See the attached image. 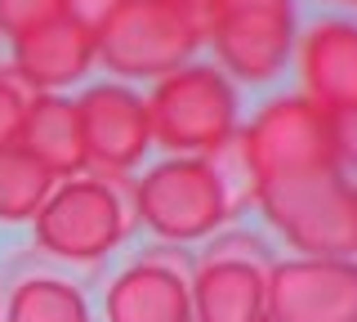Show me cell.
Returning <instances> with one entry per match:
<instances>
[{"label": "cell", "mask_w": 357, "mask_h": 322, "mask_svg": "<svg viewBox=\"0 0 357 322\" xmlns=\"http://www.w3.org/2000/svg\"><path fill=\"white\" fill-rule=\"evenodd\" d=\"M148 126L152 143L170 157H215L241 130L237 85L215 63H183L148 90Z\"/></svg>", "instance_id": "1"}, {"label": "cell", "mask_w": 357, "mask_h": 322, "mask_svg": "<svg viewBox=\"0 0 357 322\" xmlns=\"http://www.w3.org/2000/svg\"><path fill=\"white\" fill-rule=\"evenodd\" d=\"M232 152L245 166L259 188L299 180V175H317V170H340L335 161V139H331V117L317 103H308L304 94H277L255 112L232 139Z\"/></svg>", "instance_id": "2"}, {"label": "cell", "mask_w": 357, "mask_h": 322, "mask_svg": "<svg viewBox=\"0 0 357 322\" xmlns=\"http://www.w3.org/2000/svg\"><path fill=\"white\" fill-rule=\"evenodd\" d=\"M130 210L161 242H201L237 219L223 175L210 157H165L130 184Z\"/></svg>", "instance_id": "3"}, {"label": "cell", "mask_w": 357, "mask_h": 322, "mask_svg": "<svg viewBox=\"0 0 357 322\" xmlns=\"http://www.w3.org/2000/svg\"><path fill=\"white\" fill-rule=\"evenodd\" d=\"M255 206L299 255L357 260V184L344 170H317L259 188Z\"/></svg>", "instance_id": "4"}, {"label": "cell", "mask_w": 357, "mask_h": 322, "mask_svg": "<svg viewBox=\"0 0 357 322\" xmlns=\"http://www.w3.org/2000/svg\"><path fill=\"white\" fill-rule=\"evenodd\" d=\"M206 45V27L170 0H121L94 31V54L121 81H161L192 63Z\"/></svg>", "instance_id": "5"}, {"label": "cell", "mask_w": 357, "mask_h": 322, "mask_svg": "<svg viewBox=\"0 0 357 322\" xmlns=\"http://www.w3.org/2000/svg\"><path fill=\"white\" fill-rule=\"evenodd\" d=\"M36 247L59 255L72 264H94L107 251L126 242L134 224L130 193L121 180H103V175H76V180H59L54 193L45 197L36 210Z\"/></svg>", "instance_id": "6"}, {"label": "cell", "mask_w": 357, "mask_h": 322, "mask_svg": "<svg viewBox=\"0 0 357 322\" xmlns=\"http://www.w3.org/2000/svg\"><path fill=\"white\" fill-rule=\"evenodd\" d=\"M206 41L215 50V68L232 85H268L295 59V0H223Z\"/></svg>", "instance_id": "7"}, {"label": "cell", "mask_w": 357, "mask_h": 322, "mask_svg": "<svg viewBox=\"0 0 357 322\" xmlns=\"http://www.w3.org/2000/svg\"><path fill=\"white\" fill-rule=\"evenodd\" d=\"M76 117H81V135H85V161L94 175L126 180L134 166L148 157L152 148L148 103L126 81H98L81 90Z\"/></svg>", "instance_id": "8"}, {"label": "cell", "mask_w": 357, "mask_h": 322, "mask_svg": "<svg viewBox=\"0 0 357 322\" xmlns=\"http://www.w3.org/2000/svg\"><path fill=\"white\" fill-rule=\"evenodd\" d=\"M264 305L277 322H357V260L295 255L268 264Z\"/></svg>", "instance_id": "9"}, {"label": "cell", "mask_w": 357, "mask_h": 322, "mask_svg": "<svg viewBox=\"0 0 357 322\" xmlns=\"http://www.w3.org/2000/svg\"><path fill=\"white\" fill-rule=\"evenodd\" d=\"M299 94L317 103L326 117L357 108V18L321 14L295 41Z\"/></svg>", "instance_id": "10"}, {"label": "cell", "mask_w": 357, "mask_h": 322, "mask_svg": "<svg viewBox=\"0 0 357 322\" xmlns=\"http://www.w3.org/2000/svg\"><path fill=\"white\" fill-rule=\"evenodd\" d=\"M14 45V81L22 90L36 94H59L67 85H76L81 76L98 63L94 54V31L72 23V18H54V23H40L31 31H22Z\"/></svg>", "instance_id": "11"}, {"label": "cell", "mask_w": 357, "mask_h": 322, "mask_svg": "<svg viewBox=\"0 0 357 322\" xmlns=\"http://www.w3.org/2000/svg\"><path fill=\"white\" fill-rule=\"evenodd\" d=\"M174 255H143L107 286V322H192L188 277Z\"/></svg>", "instance_id": "12"}, {"label": "cell", "mask_w": 357, "mask_h": 322, "mask_svg": "<svg viewBox=\"0 0 357 322\" xmlns=\"http://www.w3.org/2000/svg\"><path fill=\"white\" fill-rule=\"evenodd\" d=\"M18 148L27 152L31 161H40L54 180L89 175L85 135H81V117H76V98H67V94H27Z\"/></svg>", "instance_id": "13"}, {"label": "cell", "mask_w": 357, "mask_h": 322, "mask_svg": "<svg viewBox=\"0 0 357 322\" xmlns=\"http://www.w3.org/2000/svg\"><path fill=\"white\" fill-rule=\"evenodd\" d=\"M264 264L250 260H219L206 255L197 264V277L188 282L192 322H259L264 305Z\"/></svg>", "instance_id": "14"}, {"label": "cell", "mask_w": 357, "mask_h": 322, "mask_svg": "<svg viewBox=\"0 0 357 322\" xmlns=\"http://www.w3.org/2000/svg\"><path fill=\"white\" fill-rule=\"evenodd\" d=\"M5 322H89V305L63 277H22L9 291Z\"/></svg>", "instance_id": "15"}, {"label": "cell", "mask_w": 357, "mask_h": 322, "mask_svg": "<svg viewBox=\"0 0 357 322\" xmlns=\"http://www.w3.org/2000/svg\"><path fill=\"white\" fill-rule=\"evenodd\" d=\"M54 184L59 180H54L40 161H31L18 143L5 148L0 152V219H5V224H27V219H36L45 197L54 193Z\"/></svg>", "instance_id": "16"}, {"label": "cell", "mask_w": 357, "mask_h": 322, "mask_svg": "<svg viewBox=\"0 0 357 322\" xmlns=\"http://www.w3.org/2000/svg\"><path fill=\"white\" fill-rule=\"evenodd\" d=\"M54 18H63V0H0V36L9 41Z\"/></svg>", "instance_id": "17"}, {"label": "cell", "mask_w": 357, "mask_h": 322, "mask_svg": "<svg viewBox=\"0 0 357 322\" xmlns=\"http://www.w3.org/2000/svg\"><path fill=\"white\" fill-rule=\"evenodd\" d=\"M22 112H27V90H22L14 76H5V72H0V152L18 143Z\"/></svg>", "instance_id": "18"}, {"label": "cell", "mask_w": 357, "mask_h": 322, "mask_svg": "<svg viewBox=\"0 0 357 322\" xmlns=\"http://www.w3.org/2000/svg\"><path fill=\"white\" fill-rule=\"evenodd\" d=\"M206 255H219V260H250V264H273V255H268V247L255 233H241V228H228V233H215V242H210Z\"/></svg>", "instance_id": "19"}, {"label": "cell", "mask_w": 357, "mask_h": 322, "mask_svg": "<svg viewBox=\"0 0 357 322\" xmlns=\"http://www.w3.org/2000/svg\"><path fill=\"white\" fill-rule=\"evenodd\" d=\"M331 139H335V161L344 175H357V108L331 117Z\"/></svg>", "instance_id": "20"}, {"label": "cell", "mask_w": 357, "mask_h": 322, "mask_svg": "<svg viewBox=\"0 0 357 322\" xmlns=\"http://www.w3.org/2000/svg\"><path fill=\"white\" fill-rule=\"evenodd\" d=\"M121 0H63V14L72 18V23H81V27H89V31H98L107 23V14L116 9Z\"/></svg>", "instance_id": "21"}, {"label": "cell", "mask_w": 357, "mask_h": 322, "mask_svg": "<svg viewBox=\"0 0 357 322\" xmlns=\"http://www.w3.org/2000/svg\"><path fill=\"white\" fill-rule=\"evenodd\" d=\"M170 5H174V9H183L188 18H197V23L210 31V23H215V14H219L223 0H170Z\"/></svg>", "instance_id": "22"}, {"label": "cell", "mask_w": 357, "mask_h": 322, "mask_svg": "<svg viewBox=\"0 0 357 322\" xmlns=\"http://www.w3.org/2000/svg\"><path fill=\"white\" fill-rule=\"evenodd\" d=\"M259 322H277V318H273V314H264V318H259Z\"/></svg>", "instance_id": "23"}, {"label": "cell", "mask_w": 357, "mask_h": 322, "mask_svg": "<svg viewBox=\"0 0 357 322\" xmlns=\"http://www.w3.org/2000/svg\"><path fill=\"white\" fill-rule=\"evenodd\" d=\"M0 322H5V309H0Z\"/></svg>", "instance_id": "24"}, {"label": "cell", "mask_w": 357, "mask_h": 322, "mask_svg": "<svg viewBox=\"0 0 357 322\" xmlns=\"http://www.w3.org/2000/svg\"><path fill=\"white\" fill-rule=\"evenodd\" d=\"M349 5H357V0H349Z\"/></svg>", "instance_id": "25"}]
</instances>
